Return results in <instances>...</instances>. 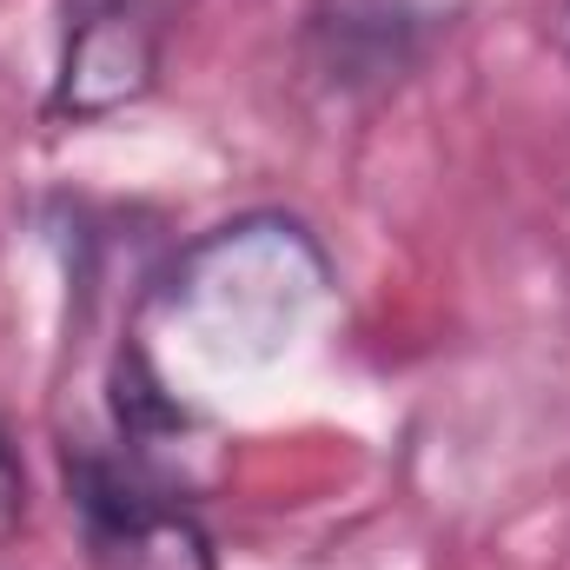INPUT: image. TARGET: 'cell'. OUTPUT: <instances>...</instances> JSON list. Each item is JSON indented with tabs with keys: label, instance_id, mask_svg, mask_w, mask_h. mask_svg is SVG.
<instances>
[{
	"label": "cell",
	"instance_id": "obj_1",
	"mask_svg": "<svg viewBox=\"0 0 570 570\" xmlns=\"http://www.w3.org/2000/svg\"><path fill=\"white\" fill-rule=\"evenodd\" d=\"M332 253L292 213H239L179 246L159 279V312L173 332L226 372L273 365L332 298Z\"/></svg>",
	"mask_w": 570,
	"mask_h": 570
},
{
	"label": "cell",
	"instance_id": "obj_4",
	"mask_svg": "<svg viewBox=\"0 0 570 570\" xmlns=\"http://www.w3.org/2000/svg\"><path fill=\"white\" fill-rule=\"evenodd\" d=\"M444 33V13L425 0H312L298 27L305 73L338 100H379L405 87Z\"/></svg>",
	"mask_w": 570,
	"mask_h": 570
},
{
	"label": "cell",
	"instance_id": "obj_3",
	"mask_svg": "<svg viewBox=\"0 0 570 570\" xmlns=\"http://www.w3.org/2000/svg\"><path fill=\"white\" fill-rule=\"evenodd\" d=\"M166 73V7L159 0H80L60 33L47 120L94 127L159 94Z\"/></svg>",
	"mask_w": 570,
	"mask_h": 570
},
{
	"label": "cell",
	"instance_id": "obj_5",
	"mask_svg": "<svg viewBox=\"0 0 570 570\" xmlns=\"http://www.w3.org/2000/svg\"><path fill=\"white\" fill-rule=\"evenodd\" d=\"M27 504H33V491H27V464H20L13 438L0 431V551L27 531Z\"/></svg>",
	"mask_w": 570,
	"mask_h": 570
},
{
	"label": "cell",
	"instance_id": "obj_6",
	"mask_svg": "<svg viewBox=\"0 0 570 570\" xmlns=\"http://www.w3.org/2000/svg\"><path fill=\"white\" fill-rule=\"evenodd\" d=\"M558 53H564V67H570V0L558 7Z\"/></svg>",
	"mask_w": 570,
	"mask_h": 570
},
{
	"label": "cell",
	"instance_id": "obj_2",
	"mask_svg": "<svg viewBox=\"0 0 570 570\" xmlns=\"http://www.w3.org/2000/svg\"><path fill=\"white\" fill-rule=\"evenodd\" d=\"M67 511L94 570H219V538L193 511L186 484L100 444H67L60 458Z\"/></svg>",
	"mask_w": 570,
	"mask_h": 570
}]
</instances>
